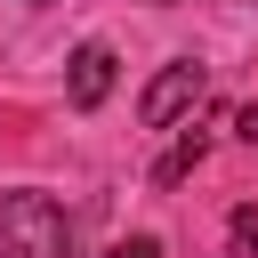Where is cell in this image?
I'll use <instances>...</instances> for the list:
<instances>
[{
	"label": "cell",
	"mask_w": 258,
	"mask_h": 258,
	"mask_svg": "<svg viewBox=\"0 0 258 258\" xmlns=\"http://www.w3.org/2000/svg\"><path fill=\"white\" fill-rule=\"evenodd\" d=\"M0 258H73V218L48 194H8L0 202Z\"/></svg>",
	"instance_id": "obj_1"
},
{
	"label": "cell",
	"mask_w": 258,
	"mask_h": 258,
	"mask_svg": "<svg viewBox=\"0 0 258 258\" xmlns=\"http://www.w3.org/2000/svg\"><path fill=\"white\" fill-rule=\"evenodd\" d=\"M202 97H210V73H202L194 56H177V64H161V73L145 81L137 121H145V129H177V121H194V113H202Z\"/></svg>",
	"instance_id": "obj_2"
},
{
	"label": "cell",
	"mask_w": 258,
	"mask_h": 258,
	"mask_svg": "<svg viewBox=\"0 0 258 258\" xmlns=\"http://www.w3.org/2000/svg\"><path fill=\"white\" fill-rule=\"evenodd\" d=\"M64 64H73V73H64V97H73V113H97V105L113 97V64H121V56H113V40H81Z\"/></svg>",
	"instance_id": "obj_3"
},
{
	"label": "cell",
	"mask_w": 258,
	"mask_h": 258,
	"mask_svg": "<svg viewBox=\"0 0 258 258\" xmlns=\"http://www.w3.org/2000/svg\"><path fill=\"white\" fill-rule=\"evenodd\" d=\"M202 153H210V129H202V121H177V137H169V153L153 161V185H185V177L202 169Z\"/></svg>",
	"instance_id": "obj_4"
},
{
	"label": "cell",
	"mask_w": 258,
	"mask_h": 258,
	"mask_svg": "<svg viewBox=\"0 0 258 258\" xmlns=\"http://www.w3.org/2000/svg\"><path fill=\"white\" fill-rule=\"evenodd\" d=\"M226 250H234V258H258V210H234V226H226Z\"/></svg>",
	"instance_id": "obj_5"
},
{
	"label": "cell",
	"mask_w": 258,
	"mask_h": 258,
	"mask_svg": "<svg viewBox=\"0 0 258 258\" xmlns=\"http://www.w3.org/2000/svg\"><path fill=\"white\" fill-rule=\"evenodd\" d=\"M105 258H161V242H153V234H129V242H113Z\"/></svg>",
	"instance_id": "obj_6"
},
{
	"label": "cell",
	"mask_w": 258,
	"mask_h": 258,
	"mask_svg": "<svg viewBox=\"0 0 258 258\" xmlns=\"http://www.w3.org/2000/svg\"><path fill=\"white\" fill-rule=\"evenodd\" d=\"M234 137H242V145H258V105H242V113H234Z\"/></svg>",
	"instance_id": "obj_7"
}]
</instances>
